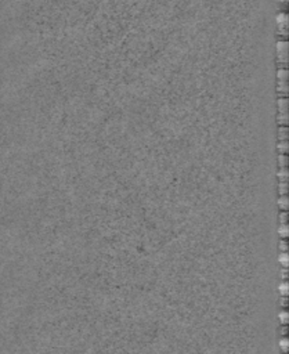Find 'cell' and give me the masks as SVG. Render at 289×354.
Segmentation results:
<instances>
[{
  "mask_svg": "<svg viewBox=\"0 0 289 354\" xmlns=\"http://www.w3.org/2000/svg\"><path fill=\"white\" fill-rule=\"evenodd\" d=\"M279 154H287L288 152V141L287 140H279V142L277 144Z\"/></svg>",
  "mask_w": 289,
  "mask_h": 354,
  "instance_id": "obj_4",
  "label": "cell"
},
{
  "mask_svg": "<svg viewBox=\"0 0 289 354\" xmlns=\"http://www.w3.org/2000/svg\"><path fill=\"white\" fill-rule=\"evenodd\" d=\"M277 104L279 113H288V97H279V100H277Z\"/></svg>",
  "mask_w": 289,
  "mask_h": 354,
  "instance_id": "obj_1",
  "label": "cell"
},
{
  "mask_svg": "<svg viewBox=\"0 0 289 354\" xmlns=\"http://www.w3.org/2000/svg\"><path fill=\"white\" fill-rule=\"evenodd\" d=\"M279 321H281V325H288V311H287V309H282V311L279 313Z\"/></svg>",
  "mask_w": 289,
  "mask_h": 354,
  "instance_id": "obj_9",
  "label": "cell"
},
{
  "mask_svg": "<svg viewBox=\"0 0 289 354\" xmlns=\"http://www.w3.org/2000/svg\"><path fill=\"white\" fill-rule=\"evenodd\" d=\"M281 352L287 353L288 352V336H281Z\"/></svg>",
  "mask_w": 289,
  "mask_h": 354,
  "instance_id": "obj_10",
  "label": "cell"
},
{
  "mask_svg": "<svg viewBox=\"0 0 289 354\" xmlns=\"http://www.w3.org/2000/svg\"><path fill=\"white\" fill-rule=\"evenodd\" d=\"M279 333H281V336H288V325H281L279 327Z\"/></svg>",
  "mask_w": 289,
  "mask_h": 354,
  "instance_id": "obj_16",
  "label": "cell"
},
{
  "mask_svg": "<svg viewBox=\"0 0 289 354\" xmlns=\"http://www.w3.org/2000/svg\"><path fill=\"white\" fill-rule=\"evenodd\" d=\"M278 192H279V195H287L288 194V183L287 181H279L278 183Z\"/></svg>",
  "mask_w": 289,
  "mask_h": 354,
  "instance_id": "obj_6",
  "label": "cell"
},
{
  "mask_svg": "<svg viewBox=\"0 0 289 354\" xmlns=\"http://www.w3.org/2000/svg\"><path fill=\"white\" fill-rule=\"evenodd\" d=\"M279 304L282 309H288V296H281L279 299Z\"/></svg>",
  "mask_w": 289,
  "mask_h": 354,
  "instance_id": "obj_15",
  "label": "cell"
},
{
  "mask_svg": "<svg viewBox=\"0 0 289 354\" xmlns=\"http://www.w3.org/2000/svg\"><path fill=\"white\" fill-rule=\"evenodd\" d=\"M278 206L281 210H288V196L281 195V198L278 199Z\"/></svg>",
  "mask_w": 289,
  "mask_h": 354,
  "instance_id": "obj_5",
  "label": "cell"
},
{
  "mask_svg": "<svg viewBox=\"0 0 289 354\" xmlns=\"http://www.w3.org/2000/svg\"><path fill=\"white\" fill-rule=\"evenodd\" d=\"M278 161H279V167H287L288 156L285 155V154H279V155H278Z\"/></svg>",
  "mask_w": 289,
  "mask_h": 354,
  "instance_id": "obj_13",
  "label": "cell"
},
{
  "mask_svg": "<svg viewBox=\"0 0 289 354\" xmlns=\"http://www.w3.org/2000/svg\"><path fill=\"white\" fill-rule=\"evenodd\" d=\"M279 249H281V252H288L287 238H282V239H281V242H279Z\"/></svg>",
  "mask_w": 289,
  "mask_h": 354,
  "instance_id": "obj_14",
  "label": "cell"
},
{
  "mask_svg": "<svg viewBox=\"0 0 289 354\" xmlns=\"http://www.w3.org/2000/svg\"><path fill=\"white\" fill-rule=\"evenodd\" d=\"M277 122L279 126H288V113H279L277 115Z\"/></svg>",
  "mask_w": 289,
  "mask_h": 354,
  "instance_id": "obj_3",
  "label": "cell"
},
{
  "mask_svg": "<svg viewBox=\"0 0 289 354\" xmlns=\"http://www.w3.org/2000/svg\"><path fill=\"white\" fill-rule=\"evenodd\" d=\"M278 140H287L288 138V127L287 126H279L278 127Z\"/></svg>",
  "mask_w": 289,
  "mask_h": 354,
  "instance_id": "obj_7",
  "label": "cell"
},
{
  "mask_svg": "<svg viewBox=\"0 0 289 354\" xmlns=\"http://www.w3.org/2000/svg\"><path fill=\"white\" fill-rule=\"evenodd\" d=\"M279 237L281 238H288V224L279 225Z\"/></svg>",
  "mask_w": 289,
  "mask_h": 354,
  "instance_id": "obj_11",
  "label": "cell"
},
{
  "mask_svg": "<svg viewBox=\"0 0 289 354\" xmlns=\"http://www.w3.org/2000/svg\"><path fill=\"white\" fill-rule=\"evenodd\" d=\"M279 293H281V296H288V281L287 279H282L281 285H279Z\"/></svg>",
  "mask_w": 289,
  "mask_h": 354,
  "instance_id": "obj_8",
  "label": "cell"
},
{
  "mask_svg": "<svg viewBox=\"0 0 289 354\" xmlns=\"http://www.w3.org/2000/svg\"><path fill=\"white\" fill-rule=\"evenodd\" d=\"M277 177L279 181H288V167H279L277 172Z\"/></svg>",
  "mask_w": 289,
  "mask_h": 354,
  "instance_id": "obj_2",
  "label": "cell"
},
{
  "mask_svg": "<svg viewBox=\"0 0 289 354\" xmlns=\"http://www.w3.org/2000/svg\"><path fill=\"white\" fill-rule=\"evenodd\" d=\"M279 263H281L282 267H288V253L287 252H281V256H279Z\"/></svg>",
  "mask_w": 289,
  "mask_h": 354,
  "instance_id": "obj_12",
  "label": "cell"
}]
</instances>
